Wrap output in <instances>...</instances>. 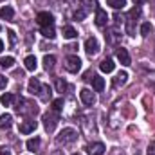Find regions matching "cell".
I'll return each instance as SVG.
<instances>
[{
  "label": "cell",
  "instance_id": "836d02e7",
  "mask_svg": "<svg viewBox=\"0 0 155 155\" xmlns=\"http://www.w3.org/2000/svg\"><path fill=\"white\" fill-rule=\"evenodd\" d=\"M5 85H7V78L0 76V90H4V88H5Z\"/></svg>",
  "mask_w": 155,
  "mask_h": 155
},
{
  "label": "cell",
  "instance_id": "cb8c5ba5",
  "mask_svg": "<svg viewBox=\"0 0 155 155\" xmlns=\"http://www.w3.org/2000/svg\"><path fill=\"white\" fill-rule=\"evenodd\" d=\"M0 103H2L4 107H11V105L15 103V96H13V94H9V92H5V94H2V96H0Z\"/></svg>",
  "mask_w": 155,
  "mask_h": 155
},
{
  "label": "cell",
  "instance_id": "277c9868",
  "mask_svg": "<svg viewBox=\"0 0 155 155\" xmlns=\"http://www.w3.org/2000/svg\"><path fill=\"white\" fill-rule=\"evenodd\" d=\"M15 108H16V112L22 114V116H25V114H36V112H38V107L33 105V103H29V101H25V99H20L18 107H15Z\"/></svg>",
  "mask_w": 155,
  "mask_h": 155
},
{
  "label": "cell",
  "instance_id": "74e56055",
  "mask_svg": "<svg viewBox=\"0 0 155 155\" xmlns=\"http://www.w3.org/2000/svg\"><path fill=\"white\" fill-rule=\"evenodd\" d=\"M51 155H65V153H63L61 150H56V152H52V153H51Z\"/></svg>",
  "mask_w": 155,
  "mask_h": 155
},
{
  "label": "cell",
  "instance_id": "9c48e42d",
  "mask_svg": "<svg viewBox=\"0 0 155 155\" xmlns=\"http://www.w3.org/2000/svg\"><path fill=\"white\" fill-rule=\"evenodd\" d=\"M79 97H81L83 105H87V107H92V105H96V94H94L90 88H83V90L79 92Z\"/></svg>",
  "mask_w": 155,
  "mask_h": 155
},
{
  "label": "cell",
  "instance_id": "f546056e",
  "mask_svg": "<svg viewBox=\"0 0 155 155\" xmlns=\"http://www.w3.org/2000/svg\"><path fill=\"white\" fill-rule=\"evenodd\" d=\"M152 31H153V27H152V24H150V22H144V24L141 25V35H143V36H148Z\"/></svg>",
  "mask_w": 155,
  "mask_h": 155
},
{
  "label": "cell",
  "instance_id": "e0dca14e",
  "mask_svg": "<svg viewBox=\"0 0 155 155\" xmlns=\"http://www.w3.org/2000/svg\"><path fill=\"white\" fill-rule=\"evenodd\" d=\"M99 69H101V72H107V74H108V72H112V71L116 69V63H114L110 58H107V60H103V61H101Z\"/></svg>",
  "mask_w": 155,
  "mask_h": 155
},
{
  "label": "cell",
  "instance_id": "2e32d148",
  "mask_svg": "<svg viewBox=\"0 0 155 155\" xmlns=\"http://www.w3.org/2000/svg\"><path fill=\"white\" fill-rule=\"evenodd\" d=\"M13 124V116L11 114H2L0 116V130H7Z\"/></svg>",
  "mask_w": 155,
  "mask_h": 155
},
{
  "label": "cell",
  "instance_id": "4316f807",
  "mask_svg": "<svg viewBox=\"0 0 155 155\" xmlns=\"http://www.w3.org/2000/svg\"><path fill=\"white\" fill-rule=\"evenodd\" d=\"M41 35H43L45 38L54 40V38H56V31H54V25H49V27H41Z\"/></svg>",
  "mask_w": 155,
  "mask_h": 155
},
{
  "label": "cell",
  "instance_id": "6da1fadb",
  "mask_svg": "<svg viewBox=\"0 0 155 155\" xmlns=\"http://www.w3.org/2000/svg\"><path fill=\"white\" fill-rule=\"evenodd\" d=\"M76 139H78V132L74 130V128L67 126V128H63V130L58 134V137H56V143L65 146V144H72Z\"/></svg>",
  "mask_w": 155,
  "mask_h": 155
},
{
  "label": "cell",
  "instance_id": "44dd1931",
  "mask_svg": "<svg viewBox=\"0 0 155 155\" xmlns=\"http://www.w3.org/2000/svg\"><path fill=\"white\" fill-rule=\"evenodd\" d=\"M40 144H41L40 137H35V139H29V141L25 143V146H27V150H29V152H38V150H40Z\"/></svg>",
  "mask_w": 155,
  "mask_h": 155
},
{
  "label": "cell",
  "instance_id": "ffe728a7",
  "mask_svg": "<svg viewBox=\"0 0 155 155\" xmlns=\"http://www.w3.org/2000/svg\"><path fill=\"white\" fill-rule=\"evenodd\" d=\"M92 87H94L96 92H103V88H105V79L101 76H94L92 78Z\"/></svg>",
  "mask_w": 155,
  "mask_h": 155
},
{
  "label": "cell",
  "instance_id": "b9f144b4",
  "mask_svg": "<svg viewBox=\"0 0 155 155\" xmlns=\"http://www.w3.org/2000/svg\"><path fill=\"white\" fill-rule=\"evenodd\" d=\"M41 155H43V153H41Z\"/></svg>",
  "mask_w": 155,
  "mask_h": 155
},
{
  "label": "cell",
  "instance_id": "7402d4cb",
  "mask_svg": "<svg viewBox=\"0 0 155 155\" xmlns=\"http://www.w3.org/2000/svg\"><path fill=\"white\" fill-rule=\"evenodd\" d=\"M63 36L67 40H74V38H78V31L72 25H65L63 27Z\"/></svg>",
  "mask_w": 155,
  "mask_h": 155
},
{
  "label": "cell",
  "instance_id": "30bf717a",
  "mask_svg": "<svg viewBox=\"0 0 155 155\" xmlns=\"http://www.w3.org/2000/svg\"><path fill=\"white\" fill-rule=\"evenodd\" d=\"M141 15V9L139 7H134L130 13H128V27H126V31H128V35H134V24H135V18Z\"/></svg>",
  "mask_w": 155,
  "mask_h": 155
},
{
  "label": "cell",
  "instance_id": "8992f818",
  "mask_svg": "<svg viewBox=\"0 0 155 155\" xmlns=\"http://www.w3.org/2000/svg\"><path fill=\"white\" fill-rule=\"evenodd\" d=\"M85 51H87L88 56H96L99 52V40L96 38V36L87 38V41H85Z\"/></svg>",
  "mask_w": 155,
  "mask_h": 155
},
{
  "label": "cell",
  "instance_id": "4dcf8cb0",
  "mask_svg": "<svg viewBox=\"0 0 155 155\" xmlns=\"http://www.w3.org/2000/svg\"><path fill=\"white\" fill-rule=\"evenodd\" d=\"M56 88H58V92H61V94H63V92L67 90V83H65L61 78H58V79H56Z\"/></svg>",
  "mask_w": 155,
  "mask_h": 155
},
{
  "label": "cell",
  "instance_id": "ba28073f",
  "mask_svg": "<svg viewBox=\"0 0 155 155\" xmlns=\"http://www.w3.org/2000/svg\"><path fill=\"white\" fill-rule=\"evenodd\" d=\"M36 126H38V123H36L35 119H25V121H22V123H20L18 130H20V134L27 135V134H33V132L36 130Z\"/></svg>",
  "mask_w": 155,
  "mask_h": 155
},
{
  "label": "cell",
  "instance_id": "8d00e7d4",
  "mask_svg": "<svg viewBox=\"0 0 155 155\" xmlns=\"http://www.w3.org/2000/svg\"><path fill=\"white\" fill-rule=\"evenodd\" d=\"M132 2H134V4H135V5H143V4H144V2H146V0H132Z\"/></svg>",
  "mask_w": 155,
  "mask_h": 155
},
{
  "label": "cell",
  "instance_id": "603a6c76",
  "mask_svg": "<svg viewBox=\"0 0 155 155\" xmlns=\"http://www.w3.org/2000/svg\"><path fill=\"white\" fill-rule=\"evenodd\" d=\"M24 63H25V69H27V71H36V67H38V61H36L35 56H27V58L24 60Z\"/></svg>",
  "mask_w": 155,
  "mask_h": 155
},
{
  "label": "cell",
  "instance_id": "4fadbf2b",
  "mask_svg": "<svg viewBox=\"0 0 155 155\" xmlns=\"http://www.w3.org/2000/svg\"><path fill=\"white\" fill-rule=\"evenodd\" d=\"M108 24V15H107V11H103L101 7H97L96 9V25L97 27H103V25H107Z\"/></svg>",
  "mask_w": 155,
  "mask_h": 155
},
{
  "label": "cell",
  "instance_id": "7a4b0ae2",
  "mask_svg": "<svg viewBox=\"0 0 155 155\" xmlns=\"http://www.w3.org/2000/svg\"><path fill=\"white\" fill-rule=\"evenodd\" d=\"M58 121H60V114L54 112V110H49V112L43 114V126H45L47 132H54Z\"/></svg>",
  "mask_w": 155,
  "mask_h": 155
},
{
  "label": "cell",
  "instance_id": "f35d334b",
  "mask_svg": "<svg viewBox=\"0 0 155 155\" xmlns=\"http://www.w3.org/2000/svg\"><path fill=\"white\" fill-rule=\"evenodd\" d=\"M0 155H11V152H9V150H2V152H0Z\"/></svg>",
  "mask_w": 155,
  "mask_h": 155
},
{
  "label": "cell",
  "instance_id": "f1b7e54d",
  "mask_svg": "<svg viewBox=\"0 0 155 155\" xmlns=\"http://www.w3.org/2000/svg\"><path fill=\"white\" fill-rule=\"evenodd\" d=\"M107 4L114 9H123L126 5V0H107Z\"/></svg>",
  "mask_w": 155,
  "mask_h": 155
},
{
  "label": "cell",
  "instance_id": "7c38bea8",
  "mask_svg": "<svg viewBox=\"0 0 155 155\" xmlns=\"http://www.w3.org/2000/svg\"><path fill=\"white\" fill-rule=\"evenodd\" d=\"M117 60L121 61V65H124V67H128V65H132V60H130V54H128V51L126 49H123V47H119L116 52Z\"/></svg>",
  "mask_w": 155,
  "mask_h": 155
},
{
  "label": "cell",
  "instance_id": "d6986e66",
  "mask_svg": "<svg viewBox=\"0 0 155 155\" xmlns=\"http://www.w3.org/2000/svg\"><path fill=\"white\" fill-rule=\"evenodd\" d=\"M54 65H56V56H52V54H45V56H43V67H45V71L54 69Z\"/></svg>",
  "mask_w": 155,
  "mask_h": 155
},
{
  "label": "cell",
  "instance_id": "60d3db41",
  "mask_svg": "<svg viewBox=\"0 0 155 155\" xmlns=\"http://www.w3.org/2000/svg\"><path fill=\"white\" fill-rule=\"evenodd\" d=\"M74 155H79V153H74Z\"/></svg>",
  "mask_w": 155,
  "mask_h": 155
},
{
  "label": "cell",
  "instance_id": "ac0fdd59",
  "mask_svg": "<svg viewBox=\"0 0 155 155\" xmlns=\"http://www.w3.org/2000/svg\"><path fill=\"white\" fill-rule=\"evenodd\" d=\"M51 96H52V88H51L49 85H41V90H40L38 97L41 99V101H49Z\"/></svg>",
  "mask_w": 155,
  "mask_h": 155
},
{
  "label": "cell",
  "instance_id": "1f68e13d",
  "mask_svg": "<svg viewBox=\"0 0 155 155\" xmlns=\"http://www.w3.org/2000/svg\"><path fill=\"white\" fill-rule=\"evenodd\" d=\"M7 35H9V41H11V45H15V43H16V35H15V31H7Z\"/></svg>",
  "mask_w": 155,
  "mask_h": 155
},
{
  "label": "cell",
  "instance_id": "83f0119b",
  "mask_svg": "<svg viewBox=\"0 0 155 155\" xmlns=\"http://www.w3.org/2000/svg\"><path fill=\"white\" fill-rule=\"evenodd\" d=\"M13 63H15V58L13 56H5V58L0 60V69H11Z\"/></svg>",
  "mask_w": 155,
  "mask_h": 155
},
{
  "label": "cell",
  "instance_id": "d590c367",
  "mask_svg": "<svg viewBox=\"0 0 155 155\" xmlns=\"http://www.w3.org/2000/svg\"><path fill=\"white\" fill-rule=\"evenodd\" d=\"M65 49H67L69 52H74V51H76V49H78V45H74V43H72V45H67Z\"/></svg>",
  "mask_w": 155,
  "mask_h": 155
},
{
  "label": "cell",
  "instance_id": "9a60e30c",
  "mask_svg": "<svg viewBox=\"0 0 155 155\" xmlns=\"http://www.w3.org/2000/svg\"><path fill=\"white\" fill-rule=\"evenodd\" d=\"M27 90H29V94L38 96L40 90H41V83H40L36 78H31V79H29V85H27Z\"/></svg>",
  "mask_w": 155,
  "mask_h": 155
},
{
  "label": "cell",
  "instance_id": "e575fe53",
  "mask_svg": "<svg viewBox=\"0 0 155 155\" xmlns=\"http://www.w3.org/2000/svg\"><path fill=\"white\" fill-rule=\"evenodd\" d=\"M148 155H155V143L150 144V148H148Z\"/></svg>",
  "mask_w": 155,
  "mask_h": 155
},
{
  "label": "cell",
  "instance_id": "d6a6232c",
  "mask_svg": "<svg viewBox=\"0 0 155 155\" xmlns=\"http://www.w3.org/2000/svg\"><path fill=\"white\" fill-rule=\"evenodd\" d=\"M110 155H126V152L121 150V148H114V150L110 152Z\"/></svg>",
  "mask_w": 155,
  "mask_h": 155
},
{
  "label": "cell",
  "instance_id": "d4e9b609",
  "mask_svg": "<svg viewBox=\"0 0 155 155\" xmlns=\"http://www.w3.org/2000/svg\"><path fill=\"white\" fill-rule=\"evenodd\" d=\"M63 105H65V103H63V97H58V99H54V101L51 103V107H52L51 110H54V112L61 114V112H63Z\"/></svg>",
  "mask_w": 155,
  "mask_h": 155
},
{
  "label": "cell",
  "instance_id": "5b68a950",
  "mask_svg": "<svg viewBox=\"0 0 155 155\" xmlns=\"http://www.w3.org/2000/svg\"><path fill=\"white\" fill-rule=\"evenodd\" d=\"M65 69H67L69 72H72V74H78L79 69H81V60L78 58L76 54L67 56V60H65Z\"/></svg>",
  "mask_w": 155,
  "mask_h": 155
},
{
  "label": "cell",
  "instance_id": "ab89813d",
  "mask_svg": "<svg viewBox=\"0 0 155 155\" xmlns=\"http://www.w3.org/2000/svg\"><path fill=\"white\" fill-rule=\"evenodd\" d=\"M2 51H4V41L0 40V52H2Z\"/></svg>",
  "mask_w": 155,
  "mask_h": 155
},
{
  "label": "cell",
  "instance_id": "5bb4252c",
  "mask_svg": "<svg viewBox=\"0 0 155 155\" xmlns=\"http://www.w3.org/2000/svg\"><path fill=\"white\" fill-rule=\"evenodd\" d=\"M0 18L5 20V22H11V20L15 18V9H13L11 5H4V7L0 9Z\"/></svg>",
  "mask_w": 155,
  "mask_h": 155
},
{
  "label": "cell",
  "instance_id": "484cf974",
  "mask_svg": "<svg viewBox=\"0 0 155 155\" xmlns=\"http://www.w3.org/2000/svg\"><path fill=\"white\" fill-rule=\"evenodd\" d=\"M126 81H128V74H126V72H119V74L114 78V87H123Z\"/></svg>",
  "mask_w": 155,
  "mask_h": 155
},
{
  "label": "cell",
  "instance_id": "52a82bcc",
  "mask_svg": "<svg viewBox=\"0 0 155 155\" xmlns=\"http://www.w3.org/2000/svg\"><path fill=\"white\" fill-rule=\"evenodd\" d=\"M36 22H38V25H41V27L54 25V18H52V15L49 11H40L38 15H36Z\"/></svg>",
  "mask_w": 155,
  "mask_h": 155
},
{
  "label": "cell",
  "instance_id": "8fae6325",
  "mask_svg": "<svg viewBox=\"0 0 155 155\" xmlns=\"http://www.w3.org/2000/svg\"><path fill=\"white\" fill-rule=\"evenodd\" d=\"M105 144L103 143H90L88 146H87V153L88 155H103L105 153Z\"/></svg>",
  "mask_w": 155,
  "mask_h": 155
},
{
  "label": "cell",
  "instance_id": "3957f363",
  "mask_svg": "<svg viewBox=\"0 0 155 155\" xmlns=\"http://www.w3.org/2000/svg\"><path fill=\"white\" fill-rule=\"evenodd\" d=\"M94 5H96V4H94L92 0H81V5L78 7L74 18H76L78 22H79V20H85V18L88 16V13L92 11V7H94Z\"/></svg>",
  "mask_w": 155,
  "mask_h": 155
}]
</instances>
